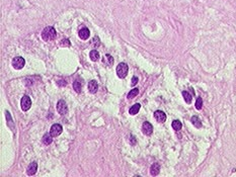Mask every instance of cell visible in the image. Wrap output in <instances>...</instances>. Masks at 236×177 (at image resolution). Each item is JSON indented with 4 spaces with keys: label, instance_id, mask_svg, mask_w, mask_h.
<instances>
[{
    "label": "cell",
    "instance_id": "3957f363",
    "mask_svg": "<svg viewBox=\"0 0 236 177\" xmlns=\"http://www.w3.org/2000/svg\"><path fill=\"white\" fill-rule=\"evenodd\" d=\"M11 64H12V67H13L15 70H20V69H22L25 67V60L22 57H14L13 59H12Z\"/></svg>",
    "mask_w": 236,
    "mask_h": 177
},
{
    "label": "cell",
    "instance_id": "d6986e66",
    "mask_svg": "<svg viewBox=\"0 0 236 177\" xmlns=\"http://www.w3.org/2000/svg\"><path fill=\"white\" fill-rule=\"evenodd\" d=\"M191 122H192V124H194V126H196V128H200L201 126H202V122H201L200 118H199L198 116H193V117H192V120H191Z\"/></svg>",
    "mask_w": 236,
    "mask_h": 177
},
{
    "label": "cell",
    "instance_id": "44dd1931",
    "mask_svg": "<svg viewBox=\"0 0 236 177\" xmlns=\"http://www.w3.org/2000/svg\"><path fill=\"white\" fill-rule=\"evenodd\" d=\"M202 107H203V99L201 97H199L196 101V108L200 110V109H202Z\"/></svg>",
    "mask_w": 236,
    "mask_h": 177
},
{
    "label": "cell",
    "instance_id": "cb8c5ba5",
    "mask_svg": "<svg viewBox=\"0 0 236 177\" xmlns=\"http://www.w3.org/2000/svg\"><path fill=\"white\" fill-rule=\"evenodd\" d=\"M138 81H139L138 77H136V76H134V77L132 78V82H131L132 86H135V85H136L137 83H138Z\"/></svg>",
    "mask_w": 236,
    "mask_h": 177
},
{
    "label": "cell",
    "instance_id": "4fadbf2b",
    "mask_svg": "<svg viewBox=\"0 0 236 177\" xmlns=\"http://www.w3.org/2000/svg\"><path fill=\"white\" fill-rule=\"evenodd\" d=\"M73 88L77 93H80L81 89H82V81H80V80L78 79L75 80V81L73 82Z\"/></svg>",
    "mask_w": 236,
    "mask_h": 177
},
{
    "label": "cell",
    "instance_id": "ffe728a7",
    "mask_svg": "<svg viewBox=\"0 0 236 177\" xmlns=\"http://www.w3.org/2000/svg\"><path fill=\"white\" fill-rule=\"evenodd\" d=\"M138 94H139V89L138 88H134V89H132L129 93H128V98H129V99H132V98L136 97Z\"/></svg>",
    "mask_w": 236,
    "mask_h": 177
},
{
    "label": "cell",
    "instance_id": "6da1fadb",
    "mask_svg": "<svg viewBox=\"0 0 236 177\" xmlns=\"http://www.w3.org/2000/svg\"><path fill=\"white\" fill-rule=\"evenodd\" d=\"M56 31L53 27H45L42 31V38L44 41H52L56 38Z\"/></svg>",
    "mask_w": 236,
    "mask_h": 177
},
{
    "label": "cell",
    "instance_id": "277c9868",
    "mask_svg": "<svg viewBox=\"0 0 236 177\" xmlns=\"http://www.w3.org/2000/svg\"><path fill=\"white\" fill-rule=\"evenodd\" d=\"M20 106H21V109L23 111H27L31 106V97L27 95H25L20 100Z\"/></svg>",
    "mask_w": 236,
    "mask_h": 177
},
{
    "label": "cell",
    "instance_id": "5b68a950",
    "mask_svg": "<svg viewBox=\"0 0 236 177\" xmlns=\"http://www.w3.org/2000/svg\"><path fill=\"white\" fill-rule=\"evenodd\" d=\"M57 111L61 115H65L68 112V106H67V103L65 100L61 99L58 101V103H57Z\"/></svg>",
    "mask_w": 236,
    "mask_h": 177
},
{
    "label": "cell",
    "instance_id": "30bf717a",
    "mask_svg": "<svg viewBox=\"0 0 236 177\" xmlns=\"http://www.w3.org/2000/svg\"><path fill=\"white\" fill-rule=\"evenodd\" d=\"M78 35H79V38L81 40H87L89 38V35H90V31H89V29L87 27H83V29H81L79 31Z\"/></svg>",
    "mask_w": 236,
    "mask_h": 177
},
{
    "label": "cell",
    "instance_id": "7c38bea8",
    "mask_svg": "<svg viewBox=\"0 0 236 177\" xmlns=\"http://www.w3.org/2000/svg\"><path fill=\"white\" fill-rule=\"evenodd\" d=\"M159 172H160V166H159L158 163H154L151 166V170H150V173H151L152 176H156L158 175Z\"/></svg>",
    "mask_w": 236,
    "mask_h": 177
},
{
    "label": "cell",
    "instance_id": "9c48e42d",
    "mask_svg": "<svg viewBox=\"0 0 236 177\" xmlns=\"http://www.w3.org/2000/svg\"><path fill=\"white\" fill-rule=\"evenodd\" d=\"M154 118L158 122H164L166 120V114L161 110H156L154 112Z\"/></svg>",
    "mask_w": 236,
    "mask_h": 177
},
{
    "label": "cell",
    "instance_id": "5bb4252c",
    "mask_svg": "<svg viewBox=\"0 0 236 177\" xmlns=\"http://www.w3.org/2000/svg\"><path fill=\"white\" fill-rule=\"evenodd\" d=\"M140 107H141V105H140V104H139V103L134 104V105L132 106L131 108H130V110H129L130 114H132V115L137 114V113L139 112V110H140Z\"/></svg>",
    "mask_w": 236,
    "mask_h": 177
},
{
    "label": "cell",
    "instance_id": "7402d4cb",
    "mask_svg": "<svg viewBox=\"0 0 236 177\" xmlns=\"http://www.w3.org/2000/svg\"><path fill=\"white\" fill-rule=\"evenodd\" d=\"M91 45L93 47H95V48H97V47L100 45L99 38H98V37H95V38H93V40H92V42H91Z\"/></svg>",
    "mask_w": 236,
    "mask_h": 177
},
{
    "label": "cell",
    "instance_id": "ba28073f",
    "mask_svg": "<svg viewBox=\"0 0 236 177\" xmlns=\"http://www.w3.org/2000/svg\"><path fill=\"white\" fill-rule=\"evenodd\" d=\"M37 170H38V163H37V162H31L29 165V167H27V173L29 176H31V175L36 174Z\"/></svg>",
    "mask_w": 236,
    "mask_h": 177
},
{
    "label": "cell",
    "instance_id": "2e32d148",
    "mask_svg": "<svg viewBox=\"0 0 236 177\" xmlns=\"http://www.w3.org/2000/svg\"><path fill=\"white\" fill-rule=\"evenodd\" d=\"M52 141H53V137L51 136V134H46V135H44V137H43V143H44L45 145H50L52 143Z\"/></svg>",
    "mask_w": 236,
    "mask_h": 177
},
{
    "label": "cell",
    "instance_id": "7a4b0ae2",
    "mask_svg": "<svg viewBox=\"0 0 236 177\" xmlns=\"http://www.w3.org/2000/svg\"><path fill=\"white\" fill-rule=\"evenodd\" d=\"M128 70H129V68L126 63H120L117 66V75L123 79L128 75Z\"/></svg>",
    "mask_w": 236,
    "mask_h": 177
},
{
    "label": "cell",
    "instance_id": "9a60e30c",
    "mask_svg": "<svg viewBox=\"0 0 236 177\" xmlns=\"http://www.w3.org/2000/svg\"><path fill=\"white\" fill-rule=\"evenodd\" d=\"M89 57H90V59H91L93 62H95V61L99 60V53H98L96 50H92V51L89 53Z\"/></svg>",
    "mask_w": 236,
    "mask_h": 177
},
{
    "label": "cell",
    "instance_id": "8992f818",
    "mask_svg": "<svg viewBox=\"0 0 236 177\" xmlns=\"http://www.w3.org/2000/svg\"><path fill=\"white\" fill-rule=\"evenodd\" d=\"M62 132H63V128H62V126L59 124H53V126H51V130H50V134H51V136L53 138H56V137H58V136H60L61 134H62Z\"/></svg>",
    "mask_w": 236,
    "mask_h": 177
},
{
    "label": "cell",
    "instance_id": "d4e9b609",
    "mask_svg": "<svg viewBox=\"0 0 236 177\" xmlns=\"http://www.w3.org/2000/svg\"><path fill=\"white\" fill-rule=\"evenodd\" d=\"M105 58H107V61H109V65H111L113 63H114V59H113V57H111V55L107 54V55H105Z\"/></svg>",
    "mask_w": 236,
    "mask_h": 177
},
{
    "label": "cell",
    "instance_id": "8fae6325",
    "mask_svg": "<svg viewBox=\"0 0 236 177\" xmlns=\"http://www.w3.org/2000/svg\"><path fill=\"white\" fill-rule=\"evenodd\" d=\"M98 89V84L97 82L95 81V80H91V81H89L88 83V90L90 93H92V94H94V93L97 91Z\"/></svg>",
    "mask_w": 236,
    "mask_h": 177
},
{
    "label": "cell",
    "instance_id": "e0dca14e",
    "mask_svg": "<svg viewBox=\"0 0 236 177\" xmlns=\"http://www.w3.org/2000/svg\"><path fill=\"white\" fill-rule=\"evenodd\" d=\"M183 99H185V101L187 102V104H189L191 102H192L193 96H192V94H189L187 91H183Z\"/></svg>",
    "mask_w": 236,
    "mask_h": 177
},
{
    "label": "cell",
    "instance_id": "ac0fdd59",
    "mask_svg": "<svg viewBox=\"0 0 236 177\" xmlns=\"http://www.w3.org/2000/svg\"><path fill=\"white\" fill-rule=\"evenodd\" d=\"M171 126H172V128H173L174 131L177 132V131H179V130H181V126H183V124H181V122H179V120H173V122H172Z\"/></svg>",
    "mask_w": 236,
    "mask_h": 177
},
{
    "label": "cell",
    "instance_id": "52a82bcc",
    "mask_svg": "<svg viewBox=\"0 0 236 177\" xmlns=\"http://www.w3.org/2000/svg\"><path fill=\"white\" fill-rule=\"evenodd\" d=\"M142 132L143 134H145L146 136L152 135V133H153V126H152V124H150L149 122H144V124H143L142 126Z\"/></svg>",
    "mask_w": 236,
    "mask_h": 177
},
{
    "label": "cell",
    "instance_id": "603a6c76",
    "mask_svg": "<svg viewBox=\"0 0 236 177\" xmlns=\"http://www.w3.org/2000/svg\"><path fill=\"white\" fill-rule=\"evenodd\" d=\"M60 46L62 47H70V41L68 39H64V40L61 41Z\"/></svg>",
    "mask_w": 236,
    "mask_h": 177
}]
</instances>
